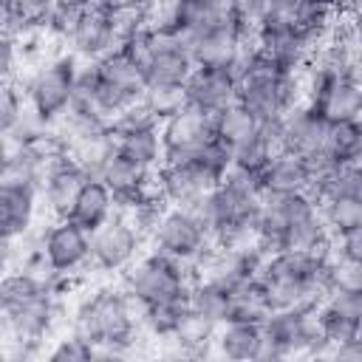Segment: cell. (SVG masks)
<instances>
[{
	"label": "cell",
	"mask_w": 362,
	"mask_h": 362,
	"mask_svg": "<svg viewBox=\"0 0 362 362\" xmlns=\"http://www.w3.org/2000/svg\"><path fill=\"white\" fill-rule=\"evenodd\" d=\"M141 3H150V0H88V6H96V8H105V11H113V8H122V6H141Z\"/></svg>",
	"instance_id": "b9f144b4"
},
{
	"label": "cell",
	"mask_w": 362,
	"mask_h": 362,
	"mask_svg": "<svg viewBox=\"0 0 362 362\" xmlns=\"http://www.w3.org/2000/svg\"><path fill=\"white\" fill-rule=\"evenodd\" d=\"M119 45V37L113 31V23H110V14L105 8H96V6H85L74 34L68 37L65 48L85 59V62H96L99 57H105L107 51H113Z\"/></svg>",
	"instance_id": "7c38bea8"
},
{
	"label": "cell",
	"mask_w": 362,
	"mask_h": 362,
	"mask_svg": "<svg viewBox=\"0 0 362 362\" xmlns=\"http://www.w3.org/2000/svg\"><path fill=\"white\" fill-rule=\"evenodd\" d=\"M322 240H328V229L320 218V212L297 221V223H288L277 240H274V252H311L317 249Z\"/></svg>",
	"instance_id": "603a6c76"
},
{
	"label": "cell",
	"mask_w": 362,
	"mask_h": 362,
	"mask_svg": "<svg viewBox=\"0 0 362 362\" xmlns=\"http://www.w3.org/2000/svg\"><path fill=\"white\" fill-rule=\"evenodd\" d=\"M79 57H74L68 48L48 57L42 65L31 68L23 76V93L25 105L48 124H54L74 102V76L79 68Z\"/></svg>",
	"instance_id": "6da1fadb"
},
{
	"label": "cell",
	"mask_w": 362,
	"mask_h": 362,
	"mask_svg": "<svg viewBox=\"0 0 362 362\" xmlns=\"http://www.w3.org/2000/svg\"><path fill=\"white\" fill-rule=\"evenodd\" d=\"M325 130H328V122L308 102H300L297 107L283 113V150L300 158L317 156L322 150Z\"/></svg>",
	"instance_id": "4fadbf2b"
},
{
	"label": "cell",
	"mask_w": 362,
	"mask_h": 362,
	"mask_svg": "<svg viewBox=\"0 0 362 362\" xmlns=\"http://www.w3.org/2000/svg\"><path fill=\"white\" fill-rule=\"evenodd\" d=\"M20 57H17V40L6 31H0V85L17 79Z\"/></svg>",
	"instance_id": "f35d334b"
},
{
	"label": "cell",
	"mask_w": 362,
	"mask_h": 362,
	"mask_svg": "<svg viewBox=\"0 0 362 362\" xmlns=\"http://www.w3.org/2000/svg\"><path fill=\"white\" fill-rule=\"evenodd\" d=\"M25 110V93L17 79L0 85V136L11 133Z\"/></svg>",
	"instance_id": "e575fe53"
},
{
	"label": "cell",
	"mask_w": 362,
	"mask_h": 362,
	"mask_svg": "<svg viewBox=\"0 0 362 362\" xmlns=\"http://www.w3.org/2000/svg\"><path fill=\"white\" fill-rule=\"evenodd\" d=\"M96 71H99L102 79H107V82H113V85L130 88V90H136V93H144V76H141V71L119 51V45H116L113 51H107L105 57L96 59Z\"/></svg>",
	"instance_id": "4316f807"
},
{
	"label": "cell",
	"mask_w": 362,
	"mask_h": 362,
	"mask_svg": "<svg viewBox=\"0 0 362 362\" xmlns=\"http://www.w3.org/2000/svg\"><path fill=\"white\" fill-rule=\"evenodd\" d=\"M226 11L243 23V25H255L260 20V14L266 11V0H226Z\"/></svg>",
	"instance_id": "ab89813d"
},
{
	"label": "cell",
	"mask_w": 362,
	"mask_h": 362,
	"mask_svg": "<svg viewBox=\"0 0 362 362\" xmlns=\"http://www.w3.org/2000/svg\"><path fill=\"white\" fill-rule=\"evenodd\" d=\"M331 238V255L342 257V260H362V226L339 232V235H328Z\"/></svg>",
	"instance_id": "74e56055"
},
{
	"label": "cell",
	"mask_w": 362,
	"mask_h": 362,
	"mask_svg": "<svg viewBox=\"0 0 362 362\" xmlns=\"http://www.w3.org/2000/svg\"><path fill=\"white\" fill-rule=\"evenodd\" d=\"M116 280L141 305H153V303H161V300H173V297L187 294L189 291V283H192V274H189V266L187 263L150 249L147 255L141 252Z\"/></svg>",
	"instance_id": "7a4b0ae2"
},
{
	"label": "cell",
	"mask_w": 362,
	"mask_h": 362,
	"mask_svg": "<svg viewBox=\"0 0 362 362\" xmlns=\"http://www.w3.org/2000/svg\"><path fill=\"white\" fill-rule=\"evenodd\" d=\"M187 311V294L181 297H173V300H161V303H153V305H144V314H141V331L156 342V339H167L173 337L178 320L184 317Z\"/></svg>",
	"instance_id": "d4e9b609"
},
{
	"label": "cell",
	"mask_w": 362,
	"mask_h": 362,
	"mask_svg": "<svg viewBox=\"0 0 362 362\" xmlns=\"http://www.w3.org/2000/svg\"><path fill=\"white\" fill-rule=\"evenodd\" d=\"M82 11H85V3H76V0H54L51 11H48V17H45V28H42V31H45L54 42L65 45L68 37H71L74 28H76Z\"/></svg>",
	"instance_id": "f546056e"
},
{
	"label": "cell",
	"mask_w": 362,
	"mask_h": 362,
	"mask_svg": "<svg viewBox=\"0 0 362 362\" xmlns=\"http://www.w3.org/2000/svg\"><path fill=\"white\" fill-rule=\"evenodd\" d=\"M40 249L54 274H82L90 260V232L71 218H59L42 229Z\"/></svg>",
	"instance_id": "8992f818"
},
{
	"label": "cell",
	"mask_w": 362,
	"mask_h": 362,
	"mask_svg": "<svg viewBox=\"0 0 362 362\" xmlns=\"http://www.w3.org/2000/svg\"><path fill=\"white\" fill-rule=\"evenodd\" d=\"M76 3H85V6H88V0H76Z\"/></svg>",
	"instance_id": "f6af8a7d"
},
{
	"label": "cell",
	"mask_w": 362,
	"mask_h": 362,
	"mask_svg": "<svg viewBox=\"0 0 362 362\" xmlns=\"http://www.w3.org/2000/svg\"><path fill=\"white\" fill-rule=\"evenodd\" d=\"M320 153H325L337 164L362 161V124H359V119L328 124L325 141H322V150Z\"/></svg>",
	"instance_id": "ffe728a7"
},
{
	"label": "cell",
	"mask_w": 362,
	"mask_h": 362,
	"mask_svg": "<svg viewBox=\"0 0 362 362\" xmlns=\"http://www.w3.org/2000/svg\"><path fill=\"white\" fill-rule=\"evenodd\" d=\"M260 195H286V192H305L311 184V173L305 158L294 153H277L266 161V167L257 175Z\"/></svg>",
	"instance_id": "5bb4252c"
},
{
	"label": "cell",
	"mask_w": 362,
	"mask_h": 362,
	"mask_svg": "<svg viewBox=\"0 0 362 362\" xmlns=\"http://www.w3.org/2000/svg\"><path fill=\"white\" fill-rule=\"evenodd\" d=\"M331 362H362V337L331 348Z\"/></svg>",
	"instance_id": "60d3db41"
},
{
	"label": "cell",
	"mask_w": 362,
	"mask_h": 362,
	"mask_svg": "<svg viewBox=\"0 0 362 362\" xmlns=\"http://www.w3.org/2000/svg\"><path fill=\"white\" fill-rule=\"evenodd\" d=\"M337 17H339L337 8H328V6H320V3H311V0H300L294 14H291V28L303 42H308L317 51L331 37V31L337 25Z\"/></svg>",
	"instance_id": "e0dca14e"
},
{
	"label": "cell",
	"mask_w": 362,
	"mask_h": 362,
	"mask_svg": "<svg viewBox=\"0 0 362 362\" xmlns=\"http://www.w3.org/2000/svg\"><path fill=\"white\" fill-rule=\"evenodd\" d=\"M317 331H320V337L328 339L331 345H342V342H348V339L362 337V320L342 317V314H337L331 305L320 303V305H317Z\"/></svg>",
	"instance_id": "83f0119b"
},
{
	"label": "cell",
	"mask_w": 362,
	"mask_h": 362,
	"mask_svg": "<svg viewBox=\"0 0 362 362\" xmlns=\"http://www.w3.org/2000/svg\"><path fill=\"white\" fill-rule=\"evenodd\" d=\"M260 342H263V328L257 322H221L215 328V339H212V351L221 359H232V362H255L260 354Z\"/></svg>",
	"instance_id": "9a60e30c"
},
{
	"label": "cell",
	"mask_w": 362,
	"mask_h": 362,
	"mask_svg": "<svg viewBox=\"0 0 362 362\" xmlns=\"http://www.w3.org/2000/svg\"><path fill=\"white\" fill-rule=\"evenodd\" d=\"M113 150L144 164V167H158L164 158V147H161V136L158 127L153 130H136V133H110Z\"/></svg>",
	"instance_id": "44dd1931"
},
{
	"label": "cell",
	"mask_w": 362,
	"mask_h": 362,
	"mask_svg": "<svg viewBox=\"0 0 362 362\" xmlns=\"http://www.w3.org/2000/svg\"><path fill=\"white\" fill-rule=\"evenodd\" d=\"M11 25V0H0V31L8 34Z\"/></svg>",
	"instance_id": "7bdbcfd3"
},
{
	"label": "cell",
	"mask_w": 362,
	"mask_h": 362,
	"mask_svg": "<svg viewBox=\"0 0 362 362\" xmlns=\"http://www.w3.org/2000/svg\"><path fill=\"white\" fill-rule=\"evenodd\" d=\"M158 136H161V147H164L161 161L184 158L195 147H201L204 141H209L215 136L212 133V113L198 110L192 105H181L173 116H167L158 124Z\"/></svg>",
	"instance_id": "9c48e42d"
},
{
	"label": "cell",
	"mask_w": 362,
	"mask_h": 362,
	"mask_svg": "<svg viewBox=\"0 0 362 362\" xmlns=\"http://www.w3.org/2000/svg\"><path fill=\"white\" fill-rule=\"evenodd\" d=\"M147 6L150 3H141V6H122V8H113L107 11L110 14V23H113V31L119 40L130 37V34H139L147 28Z\"/></svg>",
	"instance_id": "d590c367"
},
{
	"label": "cell",
	"mask_w": 362,
	"mask_h": 362,
	"mask_svg": "<svg viewBox=\"0 0 362 362\" xmlns=\"http://www.w3.org/2000/svg\"><path fill=\"white\" fill-rule=\"evenodd\" d=\"M260 127V119L246 110L240 102H229L226 107H221L218 113H212V133L218 141H223L229 150L243 144L246 139H252Z\"/></svg>",
	"instance_id": "ac0fdd59"
},
{
	"label": "cell",
	"mask_w": 362,
	"mask_h": 362,
	"mask_svg": "<svg viewBox=\"0 0 362 362\" xmlns=\"http://www.w3.org/2000/svg\"><path fill=\"white\" fill-rule=\"evenodd\" d=\"M6 337V320H3V311H0V339Z\"/></svg>",
	"instance_id": "ee69618b"
},
{
	"label": "cell",
	"mask_w": 362,
	"mask_h": 362,
	"mask_svg": "<svg viewBox=\"0 0 362 362\" xmlns=\"http://www.w3.org/2000/svg\"><path fill=\"white\" fill-rule=\"evenodd\" d=\"M88 178H90L88 170H82L68 156L45 170V175L40 178V204L48 212L51 221H59V218L71 215V209L76 204V195H79V189L85 187Z\"/></svg>",
	"instance_id": "30bf717a"
},
{
	"label": "cell",
	"mask_w": 362,
	"mask_h": 362,
	"mask_svg": "<svg viewBox=\"0 0 362 362\" xmlns=\"http://www.w3.org/2000/svg\"><path fill=\"white\" fill-rule=\"evenodd\" d=\"M113 215V192L105 187V181H99V178H88L85 181V187L79 189V195H76V204H74V209H71V221L76 223V226H82L85 232H93V229H99L107 218Z\"/></svg>",
	"instance_id": "2e32d148"
},
{
	"label": "cell",
	"mask_w": 362,
	"mask_h": 362,
	"mask_svg": "<svg viewBox=\"0 0 362 362\" xmlns=\"http://www.w3.org/2000/svg\"><path fill=\"white\" fill-rule=\"evenodd\" d=\"M42 291H48L42 277H37L20 266H11L0 274V311H11Z\"/></svg>",
	"instance_id": "7402d4cb"
},
{
	"label": "cell",
	"mask_w": 362,
	"mask_h": 362,
	"mask_svg": "<svg viewBox=\"0 0 362 362\" xmlns=\"http://www.w3.org/2000/svg\"><path fill=\"white\" fill-rule=\"evenodd\" d=\"M317 212L328 235H339L362 226V198H325L317 204Z\"/></svg>",
	"instance_id": "484cf974"
},
{
	"label": "cell",
	"mask_w": 362,
	"mask_h": 362,
	"mask_svg": "<svg viewBox=\"0 0 362 362\" xmlns=\"http://www.w3.org/2000/svg\"><path fill=\"white\" fill-rule=\"evenodd\" d=\"M235 88H238V79H235L232 68L195 65L184 82V102L198 110L218 113L221 107L235 102Z\"/></svg>",
	"instance_id": "8fae6325"
},
{
	"label": "cell",
	"mask_w": 362,
	"mask_h": 362,
	"mask_svg": "<svg viewBox=\"0 0 362 362\" xmlns=\"http://www.w3.org/2000/svg\"><path fill=\"white\" fill-rule=\"evenodd\" d=\"M209 229L204 226V221L198 218L195 209L187 206H167L156 232L150 235V246L161 255H170L181 263H192L198 257V252L209 243Z\"/></svg>",
	"instance_id": "5b68a950"
},
{
	"label": "cell",
	"mask_w": 362,
	"mask_h": 362,
	"mask_svg": "<svg viewBox=\"0 0 362 362\" xmlns=\"http://www.w3.org/2000/svg\"><path fill=\"white\" fill-rule=\"evenodd\" d=\"M272 311V303H269V294L263 288V283L257 277L246 280L243 286H238L232 294H229V314L226 320L232 322H263Z\"/></svg>",
	"instance_id": "d6986e66"
},
{
	"label": "cell",
	"mask_w": 362,
	"mask_h": 362,
	"mask_svg": "<svg viewBox=\"0 0 362 362\" xmlns=\"http://www.w3.org/2000/svg\"><path fill=\"white\" fill-rule=\"evenodd\" d=\"M229 153H232V164H229V167H238V170L252 173V175H260V170H263L266 161L272 158V153H269L266 141L260 139V133H255V136L246 139L243 144L232 147Z\"/></svg>",
	"instance_id": "836d02e7"
},
{
	"label": "cell",
	"mask_w": 362,
	"mask_h": 362,
	"mask_svg": "<svg viewBox=\"0 0 362 362\" xmlns=\"http://www.w3.org/2000/svg\"><path fill=\"white\" fill-rule=\"evenodd\" d=\"M161 119L153 113V107L139 96L136 102H130L127 107H122L113 119H110V133H136V130H153L158 127Z\"/></svg>",
	"instance_id": "1f68e13d"
},
{
	"label": "cell",
	"mask_w": 362,
	"mask_h": 362,
	"mask_svg": "<svg viewBox=\"0 0 362 362\" xmlns=\"http://www.w3.org/2000/svg\"><path fill=\"white\" fill-rule=\"evenodd\" d=\"M141 99L153 107V113L164 122L167 116H173L184 102V88H144Z\"/></svg>",
	"instance_id": "8d00e7d4"
},
{
	"label": "cell",
	"mask_w": 362,
	"mask_h": 362,
	"mask_svg": "<svg viewBox=\"0 0 362 362\" xmlns=\"http://www.w3.org/2000/svg\"><path fill=\"white\" fill-rule=\"evenodd\" d=\"M45 359L48 362H90L96 359V348L76 337L74 331H59L54 337V342L45 348Z\"/></svg>",
	"instance_id": "4dcf8cb0"
},
{
	"label": "cell",
	"mask_w": 362,
	"mask_h": 362,
	"mask_svg": "<svg viewBox=\"0 0 362 362\" xmlns=\"http://www.w3.org/2000/svg\"><path fill=\"white\" fill-rule=\"evenodd\" d=\"M325 280L331 291H362V260L334 257L325 263Z\"/></svg>",
	"instance_id": "d6a6232c"
},
{
	"label": "cell",
	"mask_w": 362,
	"mask_h": 362,
	"mask_svg": "<svg viewBox=\"0 0 362 362\" xmlns=\"http://www.w3.org/2000/svg\"><path fill=\"white\" fill-rule=\"evenodd\" d=\"M263 328V342L257 362H272V359H291V356H305L308 345L314 342L317 331V308H272L269 317L260 322Z\"/></svg>",
	"instance_id": "3957f363"
},
{
	"label": "cell",
	"mask_w": 362,
	"mask_h": 362,
	"mask_svg": "<svg viewBox=\"0 0 362 362\" xmlns=\"http://www.w3.org/2000/svg\"><path fill=\"white\" fill-rule=\"evenodd\" d=\"M51 6H54V0H11L8 34L23 37V34H31V31H42Z\"/></svg>",
	"instance_id": "f1b7e54d"
},
{
	"label": "cell",
	"mask_w": 362,
	"mask_h": 362,
	"mask_svg": "<svg viewBox=\"0 0 362 362\" xmlns=\"http://www.w3.org/2000/svg\"><path fill=\"white\" fill-rule=\"evenodd\" d=\"M218 184L212 173H206L198 161L192 158H175V161H161L156 167V189L170 206H187L195 209L201 198Z\"/></svg>",
	"instance_id": "52a82bcc"
},
{
	"label": "cell",
	"mask_w": 362,
	"mask_h": 362,
	"mask_svg": "<svg viewBox=\"0 0 362 362\" xmlns=\"http://www.w3.org/2000/svg\"><path fill=\"white\" fill-rule=\"evenodd\" d=\"M229 294L226 288L215 286V283H206V280H192L189 283V291H187V305L201 314L204 320L221 325L226 322V314H229Z\"/></svg>",
	"instance_id": "cb8c5ba5"
},
{
	"label": "cell",
	"mask_w": 362,
	"mask_h": 362,
	"mask_svg": "<svg viewBox=\"0 0 362 362\" xmlns=\"http://www.w3.org/2000/svg\"><path fill=\"white\" fill-rule=\"evenodd\" d=\"M144 249V238L122 215H110L99 229L90 232L88 266L105 277H119Z\"/></svg>",
	"instance_id": "277c9868"
},
{
	"label": "cell",
	"mask_w": 362,
	"mask_h": 362,
	"mask_svg": "<svg viewBox=\"0 0 362 362\" xmlns=\"http://www.w3.org/2000/svg\"><path fill=\"white\" fill-rule=\"evenodd\" d=\"M40 212V187L31 178H0V243L23 238Z\"/></svg>",
	"instance_id": "ba28073f"
}]
</instances>
